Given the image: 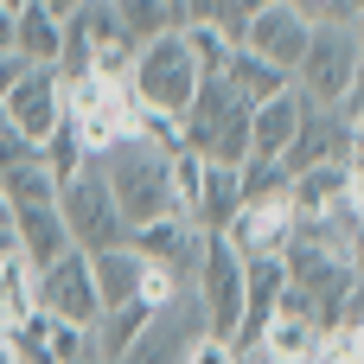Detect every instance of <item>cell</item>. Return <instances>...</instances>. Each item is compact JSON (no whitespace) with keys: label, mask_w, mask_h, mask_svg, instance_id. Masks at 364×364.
Instances as JSON below:
<instances>
[{"label":"cell","mask_w":364,"mask_h":364,"mask_svg":"<svg viewBox=\"0 0 364 364\" xmlns=\"http://www.w3.org/2000/svg\"><path fill=\"white\" fill-rule=\"evenodd\" d=\"M179 147L205 166H243L250 160V109L224 90V77H198L192 109L179 115Z\"/></svg>","instance_id":"obj_1"},{"label":"cell","mask_w":364,"mask_h":364,"mask_svg":"<svg viewBox=\"0 0 364 364\" xmlns=\"http://www.w3.org/2000/svg\"><path fill=\"white\" fill-rule=\"evenodd\" d=\"M102 166V186L122 211L128 230L154 224V218H173V186H166V154H154L147 141H115L109 154H96Z\"/></svg>","instance_id":"obj_2"},{"label":"cell","mask_w":364,"mask_h":364,"mask_svg":"<svg viewBox=\"0 0 364 364\" xmlns=\"http://www.w3.org/2000/svg\"><path fill=\"white\" fill-rule=\"evenodd\" d=\"M128 96H134V109H154V115H186L192 109V96H198V64H192V51H186V32H160V38H147L141 51H134V64H128Z\"/></svg>","instance_id":"obj_3"},{"label":"cell","mask_w":364,"mask_h":364,"mask_svg":"<svg viewBox=\"0 0 364 364\" xmlns=\"http://www.w3.org/2000/svg\"><path fill=\"white\" fill-rule=\"evenodd\" d=\"M314 109H333L352 83H364V32L358 26H307L301 64L288 77Z\"/></svg>","instance_id":"obj_4"},{"label":"cell","mask_w":364,"mask_h":364,"mask_svg":"<svg viewBox=\"0 0 364 364\" xmlns=\"http://www.w3.org/2000/svg\"><path fill=\"white\" fill-rule=\"evenodd\" d=\"M134 96H128V83L122 77H77V83H64V128L77 134V147L96 160V154H109L115 141H134Z\"/></svg>","instance_id":"obj_5"},{"label":"cell","mask_w":364,"mask_h":364,"mask_svg":"<svg viewBox=\"0 0 364 364\" xmlns=\"http://www.w3.org/2000/svg\"><path fill=\"white\" fill-rule=\"evenodd\" d=\"M58 218H64V237H70L77 256H96V250H122V243H128V224H122V211H115V198H109L96 160H83V166L58 186Z\"/></svg>","instance_id":"obj_6"},{"label":"cell","mask_w":364,"mask_h":364,"mask_svg":"<svg viewBox=\"0 0 364 364\" xmlns=\"http://www.w3.org/2000/svg\"><path fill=\"white\" fill-rule=\"evenodd\" d=\"M192 294L205 307V333H218V339L237 346L243 339V262L211 230H205V250H198V269H192Z\"/></svg>","instance_id":"obj_7"},{"label":"cell","mask_w":364,"mask_h":364,"mask_svg":"<svg viewBox=\"0 0 364 364\" xmlns=\"http://www.w3.org/2000/svg\"><path fill=\"white\" fill-rule=\"evenodd\" d=\"M0 115H6V128H13L26 147H38V141L64 122V77H58L51 64H26V70L13 77V90L0 96Z\"/></svg>","instance_id":"obj_8"},{"label":"cell","mask_w":364,"mask_h":364,"mask_svg":"<svg viewBox=\"0 0 364 364\" xmlns=\"http://www.w3.org/2000/svg\"><path fill=\"white\" fill-rule=\"evenodd\" d=\"M32 307L51 314V320H64V326H83V333H90V320L102 314V307H96V288H90V256L64 250L58 262L32 269Z\"/></svg>","instance_id":"obj_9"},{"label":"cell","mask_w":364,"mask_h":364,"mask_svg":"<svg viewBox=\"0 0 364 364\" xmlns=\"http://www.w3.org/2000/svg\"><path fill=\"white\" fill-rule=\"evenodd\" d=\"M218 237L230 243L237 262H262V256H282V250H288V237H294V211H288V198H275V205H237L230 224H224Z\"/></svg>","instance_id":"obj_10"},{"label":"cell","mask_w":364,"mask_h":364,"mask_svg":"<svg viewBox=\"0 0 364 364\" xmlns=\"http://www.w3.org/2000/svg\"><path fill=\"white\" fill-rule=\"evenodd\" d=\"M237 45H243V51H256V58H269L275 70H288V77H294L301 45H307V19H301L294 6H282V0H275V6H262V13L237 32Z\"/></svg>","instance_id":"obj_11"},{"label":"cell","mask_w":364,"mask_h":364,"mask_svg":"<svg viewBox=\"0 0 364 364\" xmlns=\"http://www.w3.org/2000/svg\"><path fill=\"white\" fill-rule=\"evenodd\" d=\"M320 160H358V134H352L333 109H307V115H301V128H294V141H288V154H282V166H288V173L320 166Z\"/></svg>","instance_id":"obj_12"},{"label":"cell","mask_w":364,"mask_h":364,"mask_svg":"<svg viewBox=\"0 0 364 364\" xmlns=\"http://www.w3.org/2000/svg\"><path fill=\"white\" fill-rule=\"evenodd\" d=\"M307 109H314V102H307L294 83H288V90H275L269 102H256V109H250V160H282Z\"/></svg>","instance_id":"obj_13"},{"label":"cell","mask_w":364,"mask_h":364,"mask_svg":"<svg viewBox=\"0 0 364 364\" xmlns=\"http://www.w3.org/2000/svg\"><path fill=\"white\" fill-rule=\"evenodd\" d=\"M352 186H358V160H320V166H301V173H288V211H294V218H326Z\"/></svg>","instance_id":"obj_14"},{"label":"cell","mask_w":364,"mask_h":364,"mask_svg":"<svg viewBox=\"0 0 364 364\" xmlns=\"http://www.w3.org/2000/svg\"><path fill=\"white\" fill-rule=\"evenodd\" d=\"M90 288H96V307H128L141 294V256L122 243V250H96L90 256Z\"/></svg>","instance_id":"obj_15"},{"label":"cell","mask_w":364,"mask_h":364,"mask_svg":"<svg viewBox=\"0 0 364 364\" xmlns=\"http://www.w3.org/2000/svg\"><path fill=\"white\" fill-rule=\"evenodd\" d=\"M224 90L243 102V109H256V102H269L275 90H288V70H275L269 58H256V51H230V64H224Z\"/></svg>","instance_id":"obj_16"},{"label":"cell","mask_w":364,"mask_h":364,"mask_svg":"<svg viewBox=\"0 0 364 364\" xmlns=\"http://www.w3.org/2000/svg\"><path fill=\"white\" fill-rule=\"evenodd\" d=\"M109 6V19L122 26V38L141 51L147 38H160V32H179V6L173 0H102Z\"/></svg>","instance_id":"obj_17"},{"label":"cell","mask_w":364,"mask_h":364,"mask_svg":"<svg viewBox=\"0 0 364 364\" xmlns=\"http://www.w3.org/2000/svg\"><path fill=\"white\" fill-rule=\"evenodd\" d=\"M250 346H262L269 358H282V364H307L314 346H320V326H314V320H294V314H269Z\"/></svg>","instance_id":"obj_18"},{"label":"cell","mask_w":364,"mask_h":364,"mask_svg":"<svg viewBox=\"0 0 364 364\" xmlns=\"http://www.w3.org/2000/svg\"><path fill=\"white\" fill-rule=\"evenodd\" d=\"M243 198H237V166H205V179H198V205H192V230H224L230 224V211H237Z\"/></svg>","instance_id":"obj_19"},{"label":"cell","mask_w":364,"mask_h":364,"mask_svg":"<svg viewBox=\"0 0 364 364\" xmlns=\"http://www.w3.org/2000/svg\"><path fill=\"white\" fill-rule=\"evenodd\" d=\"M58 38H64V26L51 13H38V6L13 13V58L19 64H58Z\"/></svg>","instance_id":"obj_20"},{"label":"cell","mask_w":364,"mask_h":364,"mask_svg":"<svg viewBox=\"0 0 364 364\" xmlns=\"http://www.w3.org/2000/svg\"><path fill=\"white\" fill-rule=\"evenodd\" d=\"M141 326H147V307H141V301L109 307V314H96V320H90V352H96L102 364H115L128 346H134V333H141Z\"/></svg>","instance_id":"obj_21"},{"label":"cell","mask_w":364,"mask_h":364,"mask_svg":"<svg viewBox=\"0 0 364 364\" xmlns=\"http://www.w3.org/2000/svg\"><path fill=\"white\" fill-rule=\"evenodd\" d=\"M262 6H275V0H186V6H179V26L198 19V26H218V32L237 45V32H243Z\"/></svg>","instance_id":"obj_22"},{"label":"cell","mask_w":364,"mask_h":364,"mask_svg":"<svg viewBox=\"0 0 364 364\" xmlns=\"http://www.w3.org/2000/svg\"><path fill=\"white\" fill-rule=\"evenodd\" d=\"M237 198H243V205H275V198H288V166H282V160H243V166H237Z\"/></svg>","instance_id":"obj_23"},{"label":"cell","mask_w":364,"mask_h":364,"mask_svg":"<svg viewBox=\"0 0 364 364\" xmlns=\"http://www.w3.org/2000/svg\"><path fill=\"white\" fill-rule=\"evenodd\" d=\"M179 32H186V51H192L198 77H224V64H230V51H237V45H230L218 26H198V19H186Z\"/></svg>","instance_id":"obj_24"},{"label":"cell","mask_w":364,"mask_h":364,"mask_svg":"<svg viewBox=\"0 0 364 364\" xmlns=\"http://www.w3.org/2000/svg\"><path fill=\"white\" fill-rule=\"evenodd\" d=\"M32 154H38V166H45V173H51V179H58V186H64V179H70V173H77V166H83V160H90V154H83V147H77V134H70V128H64V122H58V128H51V134H45V141H38V147H32Z\"/></svg>","instance_id":"obj_25"},{"label":"cell","mask_w":364,"mask_h":364,"mask_svg":"<svg viewBox=\"0 0 364 364\" xmlns=\"http://www.w3.org/2000/svg\"><path fill=\"white\" fill-rule=\"evenodd\" d=\"M307 364H364V333L358 326H339V333H320L314 358Z\"/></svg>","instance_id":"obj_26"},{"label":"cell","mask_w":364,"mask_h":364,"mask_svg":"<svg viewBox=\"0 0 364 364\" xmlns=\"http://www.w3.org/2000/svg\"><path fill=\"white\" fill-rule=\"evenodd\" d=\"M179 364H237V346L218 339V333H198V339L186 346V358H179Z\"/></svg>","instance_id":"obj_27"},{"label":"cell","mask_w":364,"mask_h":364,"mask_svg":"<svg viewBox=\"0 0 364 364\" xmlns=\"http://www.w3.org/2000/svg\"><path fill=\"white\" fill-rule=\"evenodd\" d=\"M26 6H38V13H51V19L64 26V19H70V13H83L90 0H26Z\"/></svg>","instance_id":"obj_28"},{"label":"cell","mask_w":364,"mask_h":364,"mask_svg":"<svg viewBox=\"0 0 364 364\" xmlns=\"http://www.w3.org/2000/svg\"><path fill=\"white\" fill-rule=\"evenodd\" d=\"M19 70H26V64H19V58H13V51H0V96H6V90H13V77H19Z\"/></svg>","instance_id":"obj_29"},{"label":"cell","mask_w":364,"mask_h":364,"mask_svg":"<svg viewBox=\"0 0 364 364\" xmlns=\"http://www.w3.org/2000/svg\"><path fill=\"white\" fill-rule=\"evenodd\" d=\"M70 364H102V358H96V352H77V358H70Z\"/></svg>","instance_id":"obj_30"},{"label":"cell","mask_w":364,"mask_h":364,"mask_svg":"<svg viewBox=\"0 0 364 364\" xmlns=\"http://www.w3.org/2000/svg\"><path fill=\"white\" fill-rule=\"evenodd\" d=\"M6 333H13V320H6V307H0V339H6Z\"/></svg>","instance_id":"obj_31"},{"label":"cell","mask_w":364,"mask_h":364,"mask_svg":"<svg viewBox=\"0 0 364 364\" xmlns=\"http://www.w3.org/2000/svg\"><path fill=\"white\" fill-rule=\"evenodd\" d=\"M0 364H13V346H6V339H0Z\"/></svg>","instance_id":"obj_32"},{"label":"cell","mask_w":364,"mask_h":364,"mask_svg":"<svg viewBox=\"0 0 364 364\" xmlns=\"http://www.w3.org/2000/svg\"><path fill=\"white\" fill-rule=\"evenodd\" d=\"M19 6H26V0H6V13H19Z\"/></svg>","instance_id":"obj_33"},{"label":"cell","mask_w":364,"mask_h":364,"mask_svg":"<svg viewBox=\"0 0 364 364\" xmlns=\"http://www.w3.org/2000/svg\"><path fill=\"white\" fill-rule=\"evenodd\" d=\"M173 6H186V0H173Z\"/></svg>","instance_id":"obj_34"}]
</instances>
